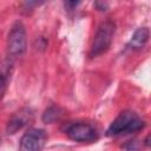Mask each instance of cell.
<instances>
[{"instance_id": "7a4b0ae2", "label": "cell", "mask_w": 151, "mask_h": 151, "mask_svg": "<svg viewBox=\"0 0 151 151\" xmlns=\"http://www.w3.org/2000/svg\"><path fill=\"white\" fill-rule=\"evenodd\" d=\"M114 32H116V24L112 20L103 21L97 28V32L94 34L93 42L90 50V55L97 57L106 52L112 42Z\"/></svg>"}, {"instance_id": "5b68a950", "label": "cell", "mask_w": 151, "mask_h": 151, "mask_svg": "<svg viewBox=\"0 0 151 151\" xmlns=\"http://www.w3.org/2000/svg\"><path fill=\"white\" fill-rule=\"evenodd\" d=\"M47 143V133L42 129H28L20 139V151H42Z\"/></svg>"}, {"instance_id": "8fae6325", "label": "cell", "mask_w": 151, "mask_h": 151, "mask_svg": "<svg viewBox=\"0 0 151 151\" xmlns=\"http://www.w3.org/2000/svg\"><path fill=\"white\" fill-rule=\"evenodd\" d=\"M144 143H145V145H146L147 147H151V133L147 134V137L145 138V142H144Z\"/></svg>"}, {"instance_id": "8992f818", "label": "cell", "mask_w": 151, "mask_h": 151, "mask_svg": "<svg viewBox=\"0 0 151 151\" xmlns=\"http://www.w3.org/2000/svg\"><path fill=\"white\" fill-rule=\"evenodd\" d=\"M33 117H34V113L29 107H21L20 110L15 111L6 124V133L14 134L22 127L31 124L33 120Z\"/></svg>"}, {"instance_id": "6da1fadb", "label": "cell", "mask_w": 151, "mask_h": 151, "mask_svg": "<svg viewBox=\"0 0 151 151\" xmlns=\"http://www.w3.org/2000/svg\"><path fill=\"white\" fill-rule=\"evenodd\" d=\"M144 127L143 119L133 111H122L117 118L110 124L107 129V136H119L124 133L136 132Z\"/></svg>"}, {"instance_id": "ba28073f", "label": "cell", "mask_w": 151, "mask_h": 151, "mask_svg": "<svg viewBox=\"0 0 151 151\" xmlns=\"http://www.w3.org/2000/svg\"><path fill=\"white\" fill-rule=\"evenodd\" d=\"M12 70H13V60L11 57H8L2 61V66H1V96L2 97L5 96L6 87L8 85V80L12 74Z\"/></svg>"}, {"instance_id": "30bf717a", "label": "cell", "mask_w": 151, "mask_h": 151, "mask_svg": "<svg viewBox=\"0 0 151 151\" xmlns=\"http://www.w3.org/2000/svg\"><path fill=\"white\" fill-rule=\"evenodd\" d=\"M78 4H79V2H74V1H73V2H71V1H66V2H65V7H68V9H72V8H73V7H76Z\"/></svg>"}, {"instance_id": "3957f363", "label": "cell", "mask_w": 151, "mask_h": 151, "mask_svg": "<svg viewBox=\"0 0 151 151\" xmlns=\"http://www.w3.org/2000/svg\"><path fill=\"white\" fill-rule=\"evenodd\" d=\"M27 39H26V31L22 22L17 21L11 27L7 38V52L8 57H20L26 51Z\"/></svg>"}, {"instance_id": "9c48e42d", "label": "cell", "mask_w": 151, "mask_h": 151, "mask_svg": "<svg viewBox=\"0 0 151 151\" xmlns=\"http://www.w3.org/2000/svg\"><path fill=\"white\" fill-rule=\"evenodd\" d=\"M63 114H64L63 109H60L59 106L52 105L45 110V112L42 114V120L45 123H53L55 120H59L63 117Z\"/></svg>"}, {"instance_id": "52a82bcc", "label": "cell", "mask_w": 151, "mask_h": 151, "mask_svg": "<svg viewBox=\"0 0 151 151\" xmlns=\"http://www.w3.org/2000/svg\"><path fill=\"white\" fill-rule=\"evenodd\" d=\"M150 37V31L147 27H139L134 31V33L132 34L130 42H129V47L132 50H139L142 47H144V45L147 42Z\"/></svg>"}, {"instance_id": "277c9868", "label": "cell", "mask_w": 151, "mask_h": 151, "mask_svg": "<svg viewBox=\"0 0 151 151\" xmlns=\"http://www.w3.org/2000/svg\"><path fill=\"white\" fill-rule=\"evenodd\" d=\"M65 133L67 137L74 142H92L97 139V130L96 127L85 122H76L68 123L65 127Z\"/></svg>"}]
</instances>
